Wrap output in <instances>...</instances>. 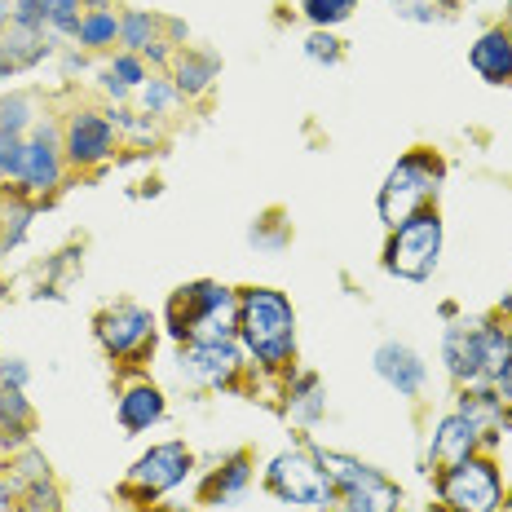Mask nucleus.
<instances>
[{"instance_id": "f257e3e1", "label": "nucleus", "mask_w": 512, "mask_h": 512, "mask_svg": "<svg viewBox=\"0 0 512 512\" xmlns=\"http://www.w3.org/2000/svg\"><path fill=\"white\" fill-rule=\"evenodd\" d=\"M239 340L261 362V371L279 376L296 362V314L283 292L274 287H248L239 292Z\"/></svg>"}, {"instance_id": "f03ea898", "label": "nucleus", "mask_w": 512, "mask_h": 512, "mask_svg": "<svg viewBox=\"0 0 512 512\" xmlns=\"http://www.w3.org/2000/svg\"><path fill=\"white\" fill-rule=\"evenodd\" d=\"M168 332L181 345L239 340V292L226 283H190L168 301Z\"/></svg>"}, {"instance_id": "7ed1b4c3", "label": "nucleus", "mask_w": 512, "mask_h": 512, "mask_svg": "<svg viewBox=\"0 0 512 512\" xmlns=\"http://www.w3.org/2000/svg\"><path fill=\"white\" fill-rule=\"evenodd\" d=\"M318 464L327 468L336 486V504L332 512H398V499L402 490L389 482L384 473L367 468L354 455H340V451H314Z\"/></svg>"}, {"instance_id": "20e7f679", "label": "nucleus", "mask_w": 512, "mask_h": 512, "mask_svg": "<svg viewBox=\"0 0 512 512\" xmlns=\"http://www.w3.org/2000/svg\"><path fill=\"white\" fill-rule=\"evenodd\" d=\"M437 181H442V164L433 159V151H411L407 159H398V168L380 186V221L398 230L402 221L424 212L437 195Z\"/></svg>"}, {"instance_id": "39448f33", "label": "nucleus", "mask_w": 512, "mask_h": 512, "mask_svg": "<svg viewBox=\"0 0 512 512\" xmlns=\"http://www.w3.org/2000/svg\"><path fill=\"white\" fill-rule=\"evenodd\" d=\"M437 256H442V217L433 208H424L389 234V243H384V270L398 274V279L424 283L437 270Z\"/></svg>"}, {"instance_id": "423d86ee", "label": "nucleus", "mask_w": 512, "mask_h": 512, "mask_svg": "<svg viewBox=\"0 0 512 512\" xmlns=\"http://www.w3.org/2000/svg\"><path fill=\"white\" fill-rule=\"evenodd\" d=\"M265 486L270 495H279L283 504L305 508V512H332L336 504V486L327 477V468L318 464V455L305 451H287L265 468Z\"/></svg>"}, {"instance_id": "0eeeda50", "label": "nucleus", "mask_w": 512, "mask_h": 512, "mask_svg": "<svg viewBox=\"0 0 512 512\" xmlns=\"http://www.w3.org/2000/svg\"><path fill=\"white\" fill-rule=\"evenodd\" d=\"M190 468H195V455H190L186 442H164V446H151V451L142 455L133 468H128L120 495L133 499V504H151L159 499L164 490L181 486L190 477Z\"/></svg>"}, {"instance_id": "6e6552de", "label": "nucleus", "mask_w": 512, "mask_h": 512, "mask_svg": "<svg viewBox=\"0 0 512 512\" xmlns=\"http://www.w3.org/2000/svg\"><path fill=\"white\" fill-rule=\"evenodd\" d=\"M437 495L451 512H490L499 508L504 482H499V468L482 460V455H468V460L451 464L437 477Z\"/></svg>"}, {"instance_id": "1a4fd4ad", "label": "nucleus", "mask_w": 512, "mask_h": 512, "mask_svg": "<svg viewBox=\"0 0 512 512\" xmlns=\"http://www.w3.org/2000/svg\"><path fill=\"white\" fill-rule=\"evenodd\" d=\"M98 340H102L106 354L120 358V362L146 358L155 349V318H151V309L128 305V301L102 309V314H98Z\"/></svg>"}, {"instance_id": "9d476101", "label": "nucleus", "mask_w": 512, "mask_h": 512, "mask_svg": "<svg viewBox=\"0 0 512 512\" xmlns=\"http://www.w3.org/2000/svg\"><path fill=\"white\" fill-rule=\"evenodd\" d=\"M62 151L76 168H93L115 151V120L102 111H76L62 128Z\"/></svg>"}, {"instance_id": "9b49d317", "label": "nucleus", "mask_w": 512, "mask_h": 512, "mask_svg": "<svg viewBox=\"0 0 512 512\" xmlns=\"http://www.w3.org/2000/svg\"><path fill=\"white\" fill-rule=\"evenodd\" d=\"M243 371V354L234 340L226 345H186L181 349V380L199 389H230Z\"/></svg>"}, {"instance_id": "f8f14e48", "label": "nucleus", "mask_w": 512, "mask_h": 512, "mask_svg": "<svg viewBox=\"0 0 512 512\" xmlns=\"http://www.w3.org/2000/svg\"><path fill=\"white\" fill-rule=\"evenodd\" d=\"M62 181V155H58V137L53 128L40 124L36 137H27L23 146V168H18V186L23 190H53Z\"/></svg>"}, {"instance_id": "ddd939ff", "label": "nucleus", "mask_w": 512, "mask_h": 512, "mask_svg": "<svg viewBox=\"0 0 512 512\" xmlns=\"http://www.w3.org/2000/svg\"><path fill=\"white\" fill-rule=\"evenodd\" d=\"M477 442H482L477 424L468 420V415L451 411V415H446V420L433 429V451H429V460L437 464V473H446L451 464H460V460H468V455H477Z\"/></svg>"}, {"instance_id": "4468645a", "label": "nucleus", "mask_w": 512, "mask_h": 512, "mask_svg": "<svg viewBox=\"0 0 512 512\" xmlns=\"http://www.w3.org/2000/svg\"><path fill=\"white\" fill-rule=\"evenodd\" d=\"M376 371L402 393V398H420L424 380H429V367L420 362V354L407 345H398V340H389V345L376 349Z\"/></svg>"}, {"instance_id": "2eb2a0df", "label": "nucleus", "mask_w": 512, "mask_h": 512, "mask_svg": "<svg viewBox=\"0 0 512 512\" xmlns=\"http://www.w3.org/2000/svg\"><path fill=\"white\" fill-rule=\"evenodd\" d=\"M442 358H446V371H451V376L460 380V384H468V389L486 384V376H482V358H477L473 323H464V327H446V336H442Z\"/></svg>"}, {"instance_id": "dca6fc26", "label": "nucleus", "mask_w": 512, "mask_h": 512, "mask_svg": "<svg viewBox=\"0 0 512 512\" xmlns=\"http://www.w3.org/2000/svg\"><path fill=\"white\" fill-rule=\"evenodd\" d=\"M164 420V393L155 389L151 380H137L128 384V389L120 393V424L128 433H142L151 429V424Z\"/></svg>"}, {"instance_id": "f3484780", "label": "nucleus", "mask_w": 512, "mask_h": 512, "mask_svg": "<svg viewBox=\"0 0 512 512\" xmlns=\"http://www.w3.org/2000/svg\"><path fill=\"white\" fill-rule=\"evenodd\" d=\"M468 58H473L477 76H486L490 84L512 80V40H508V31H504V27L486 31V36L473 45V53H468Z\"/></svg>"}, {"instance_id": "a211bd4d", "label": "nucleus", "mask_w": 512, "mask_h": 512, "mask_svg": "<svg viewBox=\"0 0 512 512\" xmlns=\"http://www.w3.org/2000/svg\"><path fill=\"white\" fill-rule=\"evenodd\" d=\"M45 53H49V45H45V31H40V27L9 23V31H0V58L14 62V71L31 67V62H40Z\"/></svg>"}, {"instance_id": "6ab92c4d", "label": "nucleus", "mask_w": 512, "mask_h": 512, "mask_svg": "<svg viewBox=\"0 0 512 512\" xmlns=\"http://www.w3.org/2000/svg\"><path fill=\"white\" fill-rule=\"evenodd\" d=\"M473 336H477V358H482V376L495 380L512 362V332L495 323H473Z\"/></svg>"}, {"instance_id": "aec40b11", "label": "nucleus", "mask_w": 512, "mask_h": 512, "mask_svg": "<svg viewBox=\"0 0 512 512\" xmlns=\"http://www.w3.org/2000/svg\"><path fill=\"white\" fill-rule=\"evenodd\" d=\"M217 80V58H199V53H177V67H173V89L181 98H199V93L212 89Z\"/></svg>"}, {"instance_id": "412c9836", "label": "nucleus", "mask_w": 512, "mask_h": 512, "mask_svg": "<svg viewBox=\"0 0 512 512\" xmlns=\"http://www.w3.org/2000/svg\"><path fill=\"white\" fill-rule=\"evenodd\" d=\"M460 415H468V420L477 424V433H482V442H486V437L504 424V402H499L495 389H468L460 402Z\"/></svg>"}, {"instance_id": "4be33fe9", "label": "nucleus", "mask_w": 512, "mask_h": 512, "mask_svg": "<svg viewBox=\"0 0 512 512\" xmlns=\"http://www.w3.org/2000/svg\"><path fill=\"white\" fill-rule=\"evenodd\" d=\"M252 468H248V455H234V460L221 468L217 477H208L204 486V504H234V499L243 495V486H248Z\"/></svg>"}, {"instance_id": "5701e85b", "label": "nucleus", "mask_w": 512, "mask_h": 512, "mask_svg": "<svg viewBox=\"0 0 512 512\" xmlns=\"http://www.w3.org/2000/svg\"><path fill=\"white\" fill-rule=\"evenodd\" d=\"M155 27H159V18L146 14V9H133V14H124L120 18V45H124V53H146L151 45H159Z\"/></svg>"}, {"instance_id": "b1692460", "label": "nucleus", "mask_w": 512, "mask_h": 512, "mask_svg": "<svg viewBox=\"0 0 512 512\" xmlns=\"http://www.w3.org/2000/svg\"><path fill=\"white\" fill-rule=\"evenodd\" d=\"M80 45L84 49H106L120 40V18H115V9H89L80 23Z\"/></svg>"}, {"instance_id": "393cba45", "label": "nucleus", "mask_w": 512, "mask_h": 512, "mask_svg": "<svg viewBox=\"0 0 512 512\" xmlns=\"http://www.w3.org/2000/svg\"><path fill=\"white\" fill-rule=\"evenodd\" d=\"M287 398H292V415H296V420H318V415H323L318 376H296L292 389H287Z\"/></svg>"}, {"instance_id": "a878e982", "label": "nucleus", "mask_w": 512, "mask_h": 512, "mask_svg": "<svg viewBox=\"0 0 512 512\" xmlns=\"http://www.w3.org/2000/svg\"><path fill=\"white\" fill-rule=\"evenodd\" d=\"M0 424H5L9 433H23L31 424V407L23 398V389H9V384H0Z\"/></svg>"}, {"instance_id": "bb28decb", "label": "nucleus", "mask_w": 512, "mask_h": 512, "mask_svg": "<svg viewBox=\"0 0 512 512\" xmlns=\"http://www.w3.org/2000/svg\"><path fill=\"white\" fill-rule=\"evenodd\" d=\"M358 0H305V18L318 27H332V23H345L354 14Z\"/></svg>"}, {"instance_id": "cd10ccee", "label": "nucleus", "mask_w": 512, "mask_h": 512, "mask_svg": "<svg viewBox=\"0 0 512 512\" xmlns=\"http://www.w3.org/2000/svg\"><path fill=\"white\" fill-rule=\"evenodd\" d=\"M398 5L402 18H411V23H446L451 18V9L442 5V0H393Z\"/></svg>"}, {"instance_id": "c85d7f7f", "label": "nucleus", "mask_w": 512, "mask_h": 512, "mask_svg": "<svg viewBox=\"0 0 512 512\" xmlns=\"http://www.w3.org/2000/svg\"><path fill=\"white\" fill-rule=\"evenodd\" d=\"M80 0H49V27L62 31V36H80Z\"/></svg>"}, {"instance_id": "c756f323", "label": "nucleus", "mask_w": 512, "mask_h": 512, "mask_svg": "<svg viewBox=\"0 0 512 512\" xmlns=\"http://www.w3.org/2000/svg\"><path fill=\"white\" fill-rule=\"evenodd\" d=\"M23 146H27L23 133H5V128H0V177L18 181V168H23Z\"/></svg>"}, {"instance_id": "7c9ffc66", "label": "nucleus", "mask_w": 512, "mask_h": 512, "mask_svg": "<svg viewBox=\"0 0 512 512\" xmlns=\"http://www.w3.org/2000/svg\"><path fill=\"white\" fill-rule=\"evenodd\" d=\"M106 76H115L120 84H128V89H137V84H146V67L137 53H115L111 67H106Z\"/></svg>"}, {"instance_id": "2f4dec72", "label": "nucleus", "mask_w": 512, "mask_h": 512, "mask_svg": "<svg viewBox=\"0 0 512 512\" xmlns=\"http://www.w3.org/2000/svg\"><path fill=\"white\" fill-rule=\"evenodd\" d=\"M31 120H36V115H31L27 98H5L0 102V128H5V133H23Z\"/></svg>"}, {"instance_id": "473e14b6", "label": "nucleus", "mask_w": 512, "mask_h": 512, "mask_svg": "<svg viewBox=\"0 0 512 512\" xmlns=\"http://www.w3.org/2000/svg\"><path fill=\"white\" fill-rule=\"evenodd\" d=\"M177 98V89L168 80H146L142 84V106H146V115H164L168 106H173Z\"/></svg>"}, {"instance_id": "72a5a7b5", "label": "nucleus", "mask_w": 512, "mask_h": 512, "mask_svg": "<svg viewBox=\"0 0 512 512\" xmlns=\"http://www.w3.org/2000/svg\"><path fill=\"white\" fill-rule=\"evenodd\" d=\"M305 53L314 62H340V40L332 36V31H318V36L305 40Z\"/></svg>"}, {"instance_id": "f704fd0d", "label": "nucleus", "mask_w": 512, "mask_h": 512, "mask_svg": "<svg viewBox=\"0 0 512 512\" xmlns=\"http://www.w3.org/2000/svg\"><path fill=\"white\" fill-rule=\"evenodd\" d=\"M0 384L23 389V384H27V362L23 358H0Z\"/></svg>"}, {"instance_id": "c9c22d12", "label": "nucleus", "mask_w": 512, "mask_h": 512, "mask_svg": "<svg viewBox=\"0 0 512 512\" xmlns=\"http://www.w3.org/2000/svg\"><path fill=\"white\" fill-rule=\"evenodd\" d=\"M495 393H499V402H504V407H512V362L495 376Z\"/></svg>"}, {"instance_id": "e433bc0d", "label": "nucleus", "mask_w": 512, "mask_h": 512, "mask_svg": "<svg viewBox=\"0 0 512 512\" xmlns=\"http://www.w3.org/2000/svg\"><path fill=\"white\" fill-rule=\"evenodd\" d=\"M0 512H9V486L0 482Z\"/></svg>"}, {"instance_id": "4c0bfd02", "label": "nucleus", "mask_w": 512, "mask_h": 512, "mask_svg": "<svg viewBox=\"0 0 512 512\" xmlns=\"http://www.w3.org/2000/svg\"><path fill=\"white\" fill-rule=\"evenodd\" d=\"M499 314H508V318H512V296H508V301H504V305H499Z\"/></svg>"}, {"instance_id": "58836bf2", "label": "nucleus", "mask_w": 512, "mask_h": 512, "mask_svg": "<svg viewBox=\"0 0 512 512\" xmlns=\"http://www.w3.org/2000/svg\"><path fill=\"white\" fill-rule=\"evenodd\" d=\"M433 512H451V508H446V504H437V508H433Z\"/></svg>"}, {"instance_id": "ea45409f", "label": "nucleus", "mask_w": 512, "mask_h": 512, "mask_svg": "<svg viewBox=\"0 0 512 512\" xmlns=\"http://www.w3.org/2000/svg\"><path fill=\"white\" fill-rule=\"evenodd\" d=\"M490 512H512V508H490Z\"/></svg>"}, {"instance_id": "a19ab883", "label": "nucleus", "mask_w": 512, "mask_h": 512, "mask_svg": "<svg viewBox=\"0 0 512 512\" xmlns=\"http://www.w3.org/2000/svg\"><path fill=\"white\" fill-rule=\"evenodd\" d=\"M0 292H5V283H0Z\"/></svg>"}]
</instances>
